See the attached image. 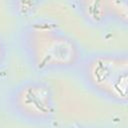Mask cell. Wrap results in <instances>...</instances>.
<instances>
[{
  "label": "cell",
  "mask_w": 128,
  "mask_h": 128,
  "mask_svg": "<svg viewBox=\"0 0 128 128\" xmlns=\"http://www.w3.org/2000/svg\"><path fill=\"white\" fill-rule=\"evenodd\" d=\"M21 46L28 62L40 72L75 68L83 60L78 43L51 25L27 26L22 32Z\"/></svg>",
  "instance_id": "6da1fadb"
},
{
  "label": "cell",
  "mask_w": 128,
  "mask_h": 128,
  "mask_svg": "<svg viewBox=\"0 0 128 128\" xmlns=\"http://www.w3.org/2000/svg\"><path fill=\"white\" fill-rule=\"evenodd\" d=\"M79 66L82 79L91 90L115 103H127V53H94L83 58Z\"/></svg>",
  "instance_id": "7a4b0ae2"
},
{
  "label": "cell",
  "mask_w": 128,
  "mask_h": 128,
  "mask_svg": "<svg viewBox=\"0 0 128 128\" xmlns=\"http://www.w3.org/2000/svg\"><path fill=\"white\" fill-rule=\"evenodd\" d=\"M10 109L21 119L47 123L55 113L52 88L40 80H26L13 88L8 97Z\"/></svg>",
  "instance_id": "3957f363"
},
{
  "label": "cell",
  "mask_w": 128,
  "mask_h": 128,
  "mask_svg": "<svg viewBox=\"0 0 128 128\" xmlns=\"http://www.w3.org/2000/svg\"><path fill=\"white\" fill-rule=\"evenodd\" d=\"M83 15L89 22L94 24H101L107 18H110L107 2L98 1H84L79 3Z\"/></svg>",
  "instance_id": "277c9868"
},
{
  "label": "cell",
  "mask_w": 128,
  "mask_h": 128,
  "mask_svg": "<svg viewBox=\"0 0 128 128\" xmlns=\"http://www.w3.org/2000/svg\"><path fill=\"white\" fill-rule=\"evenodd\" d=\"M8 56V48L5 41L0 37V67L5 64Z\"/></svg>",
  "instance_id": "5b68a950"
}]
</instances>
